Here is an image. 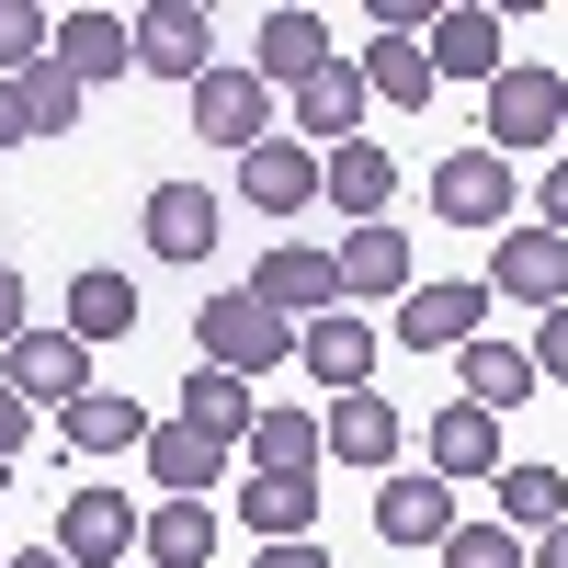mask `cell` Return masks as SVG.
I'll return each mask as SVG.
<instances>
[{"mask_svg": "<svg viewBox=\"0 0 568 568\" xmlns=\"http://www.w3.org/2000/svg\"><path fill=\"white\" fill-rule=\"evenodd\" d=\"M478 136H489L500 160H524V149H568V80L535 69V58H511V69L489 80V103H478Z\"/></svg>", "mask_w": 568, "mask_h": 568, "instance_id": "obj_1", "label": "cell"}, {"mask_svg": "<svg viewBox=\"0 0 568 568\" xmlns=\"http://www.w3.org/2000/svg\"><path fill=\"white\" fill-rule=\"evenodd\" d=\"M194 364H216V375H273V364H296V329H284L251 284H227V296L194 307Z\"/></svg>", "mask_w": 568, "mask_h": 568, "instance_id": "obj_2", "label": "cell"}, {"mask_svg": "<svg viewBox=\"0 0 568 568\" xmlns=\"http://www.w3.org/2000/svg\"><path fill=\"white\" fill-rule=\"evenodd\" d=\"M0 387H12L23 409H69V398H91V342L69 318H34L12 353H0Z\"/></svg>", "mask_w": 568, "mask_h": 568, "instance_id": "obj_3", "label": "cell"}, {"mask_svg": "<svg viewBox=\"0 0 568 568\" xmlns=\"http://www.w3.org/2000/svg\"><path fill=\"white\" fill-rule=\"evenodd\" d=\"M136 546H149V500H114V489L58 500V557L69 568H136Z\"/></svg>", "mask_w": 568, "mask_h": 568, "instance_id": "obj_4", "label": "cell"}, {"mask_svg": "<svg viewBox=\"0 0 568 568\" xmlns=\"http://www.w3.org/2000/svg\"><path fill=\"white\" fill-rule=\"evenodd\" d=\"M182 103H194V136H216V149H240V160L262 149V136H284V125H273V80H262V69H227V58H216L194 91H182Z\"/></svg>", "mask_w": 568, "mask_h": 568, "instance_id": "obj_5", "label": "cell"}, {"mask_svg": "<svg viewBox=\"0 0 568 568\" xmlns=\"http://www.w3.org/2000/svg\"><path fill=\"white\" fill-rule=\"evenodd\" d=\"M251 296H262L284 329H307V318H329V307H342V262H329V251H307V240H273V251H262V273H251Z\"/></svg>", "mask_w": 568, "mask_h": 568, "instance_id": "obj_6", "label": "cell"}, {"mask_svg": "<svg viewBox=\"0 0 568 568\" xmlns=\"http://www.w3.org/2000/svg\"><path fill=\"white\" fill-rule=\"evenodd\" d=\"M136 69L194 91V80L216 69V23H205V0H149V12H136Z\"/></svg>", "mask_w": 568, "mask_h": 568, "instance_id": "obj_7", "label": "cell"}, {"mask_svg": "<svg viewBox=\"0 0 568 568\" xmlns=\"http://www.w3.org/2000/svg\"><path fill=\"white\" fill-rule=\"evenodd\" d=\"M455 524H466V511H455V489L433 478V466H398V478H375V546H433V557H444Z\"/></svg>", "mask_w": 568, "mask_h": 568, "instance_id": "obj_8", "label": "cell"}, {"mask_svg": "<svg viewBox=\"0 0 568 568\" xmlns=\"http://www.w3.org/2000/svg\"><path fill=\"white\" fill-rule=\"evenodd\" d=\"M489 296H511V307H568V240L557 227H500V251H489Z\"/></svg>", "mask_w": 568, "mask_h": 568, "instance_id": "obj_9", "label": "cell"}, {"mask_svg": "<svg viewBox=\"0 0 568 568\" xmlns=\"http://www.w3.org/2000/svg\"><path fill=\"white\" fill-rule=\"evenodd\" d=\"M478 318H489V284H409L387 329H398V353H466Z\"/></svg>", "mask_w": 568, "mask_h": 568, "instance_id": "obj_10", "label": "cell"}, {"mask_svg": "<svg viewBox=\"0 0 568 568\" xmlns=\"http://www.w3.org/2000/svg\"><path fill=\"white\" fill-rule=\"evenodd\" d=\"M511 205H524V194H511V160L500 149H455L433 171V216L444 227H511Z\"/></svg>", "mask_w": 568, "mask_h": 568, "instance_id": "obj_11", "label": "cell"}, {"mask_svg": "<svg viewBox=\"0 0 568 568\" xmlns=\"http://www.w3.org/2000/svg\"><path fill=\"white\" fill-rule=\"evenodd\" d=\"M318 171H329V160L307 149V136H262V149L240 160V205H251V216H307V205H318Z\"/></svg>", "mask_w": 568, "mask_h": 568, "instance_id": "obj_12", "label": "cell"}, {"mask_svg": "<svg viewBox=\"0 0 568 568\" xmlns=\"http://www.w3.org/2000/svg\"><path fill=\"white\" fill-rule=\"evenodd\" d=\"M364 103H375V91H364V58H329V69L296 80V136H318V160L353 149V136H364Z\"/></svg>", "mask_w": 568, "mask_h": 568, "instance_id": "obj_13", "label": "cell"}, {"mask_svg": "<svg viewBox=\"0 0 568 568\" xmlns=\"http://www.w3.org/2000/svg\"><path fill=\"white\" fill-rule=\"evenodd\" d=\"M318 205H342L353 227H387V205H398V160H387V136H353V149H329Z\"/></svg>", "mask_w": 568, "mask_h": 568, "instance_id": "obj_14", "label": "cell"}, {"mask_svg": "<svg viewBox=\"0 0 568 568\" xmlns=\"http://www.w3.org/2000/svg\"><path fill=\"white\" fill-rule=\"evenodd\" d=\"M216 194H205V182H149V205H136V227H149V251L160 262H205L216 251Z\"/></svg>", "mask_w": 568, "mask_h": 568, "instance_id": "obj_15", "label": "cell"}, {"mask_svg": "<svg viewBox=\"0 0 568 568\" xmlns=\"http://www.w3.org/2000/svg\"><path fill=\"white\" fill-rule=\"evenodd\" d=\"M227 455H240V444H216L205 433V420H160V433H149V478H160V500H205L216 478H227Z\"/></svg>", "mask_w": 568, "mask_h": 568, "instance_id": "obj_16", "label": "cell"}, {"mask_svg": "<svg viewBox=\"0 0 568 568\" xmlns=\"http://www.w3.org/2000/svg\"><path fill=\"white\" fill-rule=\"evenodd\" d=\"M318 433H329V455H342V466H364V478H398V409L375 398V387L329 398V409H318Z\"/></svg>", "mask_w": 568, "mask_h": 568, "instance_id": "obj_17", "label": "cell"}, {"mask_svg": "<svg viewBox=\"0 0 568 568\" xmlns=\"http://www.w3.org/2000/svg\"><path fill=\"white\" fill-rule=\"evenodd\" d=\"M329 262H342V307H398L409 296V227H353Z\"/></svg>", "mask_w": 568, "mask_h": 568, "instance_id": "obj_18", "label": "cell"}, {"mask_svg": "<svg viewBox=\"0 0 568 568\" xmlns=\"http://www.w3.org/2000/svg\"><path fill=\"white\" fill-rule=\"evenodd\" d=\"M296 364L318 375L329 398H353L364 375H375V318H353V307H329V318H307V329H296Z\"/></svg>", "mask_w": 568, "mask_h": 568, "instance_id": "obj_19", "label": "cell"}, {"mask_svg": "<svg viewBox=\"0 0 568 568\" xmlns=\"http://www.w3.org/2000/svg\"><path fill=\"white\" fill-rule=\"evenodd\" d=\"M58 69L91 91V80H125L136 69V12H58Z\"/></svg>", "mask_w": 568, "mask_h": 568, "instance_id": "obj_20", "label": "cell"}, {"mask_svg": "<svg viewBox=\"0 0 568 568\" xmlns=\"http://www.w3.org/2000/svg\"><path fill=\"white\" fill-rule=\"evenodd\" d=\"M455 387H466V409H489V420H500V409H524L546 375H535V353H524V342H489V329H478V342L455 353Z\"/></svg>", "mask_w": 568, "mask_h": 568, "instance_id": "obj_21", "label": "cell"}, {"mask_svg": "<svg viewBox=\"0 0 568 568\" xmlns=\"http://www.w3.org/2000/svg\"><path fill=\"white\" fill-rule=\"evenodd\" d=\"M251 45H262L251 69H262L273 91H296L307 69H329V23L307 12V0H273V12H262V34H251Z\"/></svg>", "mask_w": 568, "mask_h": 568, "instance_id": "obj_22", "label": "cell"}, {"mask_svg": "<svg viewBox=\"0 0 568 568\" xmlns=\"http://www.w3.org/2000/svg\"><path fill=\"white\" fill-rule=\"evenodd\" d=\"M420 58H433V80H500L511 58H500V12H433V34H420Z\"/></svg>", "mask_w": 568, "mask_h": 568, "instance_id": "obj_23", "label": "cell"}, {"mask_svg": "<svg viewBox=\"0 0 568 568\" xmlns=\"http://www.w3.org/2000/svg\"><path fill=\"white\" fill-rule=\"evenodd\" d=\"M58 433H69L80 455H149L160 420L136 409V398H114V387H91V398H69V409H58Z\"/></svg>", "mask_w": 568, "mask_h": 568, "instance_id": "obj_24", "label": "cell"}, {"mask_svg": "<svg viewBox=\"0 0 568 568\" xmlns=\"http://www.w3.org/2000/svg\"><path fill=\"white\" fill-rule=\"evenodd\" d=\"M433 478L444 489H466V478H500V420L489 409H433Z\"/></svg>", "mask_w": 568, "mask_h": 568, "instance_id": "obj_25", "label": "cell"}, {"mask_svg": "<svg viewBox=\"0 0 568 568\" xmlns=\"http://www.w3.org/2000/svg\"><path fill=\"white\" fill-rule=\"evenodd\" d=\"M69 329H80V342H125V329H136V273H114V262L69 273Z\"/></svg>", "mask_w": 568, "mask_h": 568, "instance_id": "obj_26", "label": "cell"}, {"mask_svg": "<svg viewBox=\"0 0 568 568\" xmlns=\"http://www.w3.org/2000/svg\"><path fill=\"white\" fill-rule=\"evenodd\" d=\"M318 455H329L318 409H262L251 420V466H262V478H318Z\"/></svg>", "mask_w": 568, "mask_h": 568, "instance_id": "obj_27", "label": "cell"}, {"mask_svg": "<svg viewBox=\"0 0 568 568\" xmlns=\"http://www.w3.org/2000/svg\"><path fill=\"white\" fill-rule=\"evenodd\" d=\"M240 511H251L262 546H296V535H318V478H262V466H251Z\"/></svg>", "mask_w": 568, "mask_h": 568, "instance_id": "obj_28", "label": "cell"}, {"mask_svg": "<svg viewBox=\"0 0 568 568\" xmlns=\"http://www.w3.org/2000/svg\"><path fill=\"white\" fill-rule=\"evenodd\" d=\"M149 568H205L216 557V500H149Z\"/></svg>", "mask_w": 568, "mask_h": 568, "instance_id": "obj_29", "label": "cell"}, {"mask_svg": "<svg viewBox=\"0 0 568 568\" xmlns=\"http://www.w3.org/2000/svg\"><path fill=\"white\" fill-rule=\"evenodd\" d=\"M182 420H205L216 444H251L262 398H251V375H216V364H194V375H182Z\"/></svg>", "mask_w": 568, "mask_h": 568, "instance_id": "obj_30", "label": "cell"}, {"mask_svg": "<svg viewBox=\"0 0 568 568\" xmlns=\"http://www.w3.org/2000/svg\"><path fill=\"white\" fill-rule=\"evenodd\" d=\"M364 91H375V103H398V114H420L444 80H433V58H420L409 34H375V45H364Z\"/></svg>", "mask_w": 568, "mask_h": 568, "instance_id": "obj_31", "label": "cell"}, {"mask_svg": "<svg viewBox=\"0 0 568 568\" xmlns=\"http://www.w3.org/2000/svg\"><path fill=\"white\" fill-rule=\"evenodd\" d=\"M500 524L511 535H546V524H568V478H557V466H500Z\"/></svg>", "mask_w": 568, "mask_h": 568, "instance_id": "obj_32", "label": "cell"}, {"mask_svg": "<svg viewBox=\"0 0 568 568\" xmlns=\"http://www.w3.org/2000/svg\"><path fill=\"white\" fill-rule=\"evenodd\" d=\"M58 58V12H34V0H0V80H23Z\"/></svg>", "mask_w": 568, "mask_h": 568, "instance_id": "obj_33", "label": "cell"}, {"mask_svg": "<svg viewBox=\"0 0 568 568\" xmlns=\"http://www.w3.org/2000/svg\"><path fill=\"white\" fill-rule=\"evenodd\" d=\"M80 103H91V91H80L58 58H45V69H23V125H34V136H69V125H80Z\"/></svg>", "mask_w": 568, "mask_h": 568, "instance_id": "obj_34", "label": "cell"}, {"mask_svg": "<svg viewBox=\"0 0 568 568\" xmlns=\"http://www.w3.org/2000/svg\"><path fill=\"white\" fill-rule=\"evenodd\" d=\"M444 568H535V546L511 535V524H455L444 535Z\"/></svg>", "mask_w": 568, "mask_h": 568, "instance_id": "obj_35", "label": "cell"}, {"mask_svg": "<svg viewBox=\"0 0 568 568\" xmlns=\"http://www.w3.org/2000/svg\"><path fill=\"white\" fill-rule=\"evenodd\" d=\"M524 353H535V375H557V387H568V307L535 318V342H524Z\"/></svg>", "mask_w": 568, "mask_h": 568, "instance_id": "obj_36", "label": "cell"}, {"mask_svg": "<svg viewBox=\"0 0 568 568\" xmlns=\"http://www.w3.org/2000/svg\"><path fill=\"white\" fill-rule=\"evenodd\" d=\"M535 227H557V240H568V149H557L546 182H535Z\"/></svg>", "mask_w": 568, "mask_h": 568, "instance_id": "obj_37", "label": "cell"}, {"mask_svg": "<svg viewBox=\"0 0 568 568\" xmlns=\"http://www.w3.org/2000/svg\"><path fill=\"white\" fill-rule=\"evenodd\" d=\"M23 329H34V296H23V273H12V262H0V353H12V342H23Z\"/></svg>", "mask_w": 568, "mask_h": 568, "instance_id": "obj_38", "label": "cell"}, {"mask_svg": "<svg viewBox=\"0 0 568 568\" xmlns=\"http://www.w3.org/2000/svg\"><path fill=\"white\" fill-rule=\"evenodd\" d=\"M262 568H329V546H318V535H296V546H262Z\"/></svg>", "mask_w": 568, "mask_h": 568, "instance_id": "obj_39", "label": "cell"}, {"mask_svg": "<svg viewBox=\"0 0 568 568\" xmlns=\"http://www.w3.org/2000/svg\"><path fill=\"white\" fill-rule=\"evenodd\" d=\"M23 136H34L23 125V80H0V149H23Z\"/></svg>", "mask_w": 568, "mask_h": 568, "instance_id": "obj_40", "label": "cell"}, {"mask_svg": "<svg viewBox=\"0 0 568 568\" xmlns=\"http://www.w3.org/2000/svg\"><path fill=\"white\" fill-rule=\"evenodd\" d=\"M0 455L23 466V398H12V387H0Z\"/></svg>", "mask_w": 568, "mask_h": 568, "instance_id": "obj_41", "label": "cell"}, {"mask_svg": "<svg viewBox=\"0 0 568 568\" xmlns=\"http://www.w3.org/2000/svg\"><path fill=\"white\" fill-rule=\"evenodd\" d=\"M535 568H568V524H546V535H535Z\"/></svg>", "mask_w": 568, "mask_h": 568, "instance_id": "obj_42", "label": "cell"}, {"mask_svg": "<svg viewBox=\"0 0 568 568\" xmlns=\"http://www.w3.org/2000/svg\"><path fill=\"white\" fill-rule=\"evenodd\" d=\"M12 568H69V557L58 546H12Z\"/></svg>", "mask_w": 568, "mask_h": 568, "instance_id": "obj_43", "label": "cell"}, {"mask_svg": "<svg viewBox=\"0 0 568 568\" xmlns=\"http://www.w3.org/2000/svg\"><path fill=\"white\" fill-rule=\"evenodd\" d=\"M0 489H12V455H0Z\"/></svg>", "mask_w": 568, "mask_h": 568, "instance_id": "obj_44", "label": "cell"}, {"mask_svg": "<svg viewBox=\"0 0 568 568\" xmlns=\"http://www.w3.org/2000/svg\"><path fill=\"white\" fill-rule=\"evenodd\" d=\"M0 568H12V546H0Z\"/></svg>", "mask_w": 568, "mask_h": 568, "instance_id": "obj_45", "label": "cell"}, {"mask_svg": "<svg viewBox=\"0 0 568 568\" xmlns=\"http://www.w3.org/2000/svg\"><path fill=\"white\" fill-rule=\"evenodd\" d=\"M136 568H149V557H136Z\"/></svg>", "mask_w": 568, "mask_h": 568, "instance_id": "obj_46", "label": "cell"}]
</instances>
